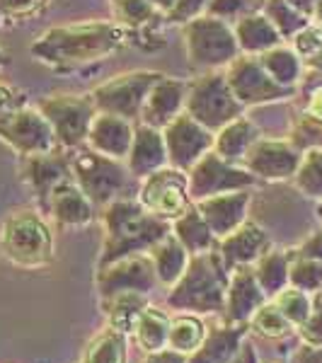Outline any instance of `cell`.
<instances>
[{
  "mask_svg": "<svg viewBox=\"0 0 322 363\" xmlns=\"http://www.w3.org/2000/svg\"><path fill=\"white\" fill-rule=\"evenodd\" d=\"M172 235L182 242V247L189 255L218 250V238L213 235V230L209 228L206 218L196 208V203H191L177 220H172Z\"/></svg>",
  "mask_w": 322,
  "mask_h": 363,
  "instance_id": "obj_28",
  "label": "cell"
},
{
  "mask_svg": "<svg viewBox=\"0 0 322 363\" xmlns=\"http://www.w3.org/2000/svg\"><path fill=\"white\" fill-rule=\"evenodd\" d=\"M306 114H308V116H313V119L322 121V83H320V85H315L313 90H310Z\"/></svg>",
  "mask_w": 322,
  "mask_h": 363,
  "instance_id": "obj_51",
  "label": "cell"
},
{
  "mask_svg": "<svg viewBox=\"0 0 322 363\" xmlns=\"http://www.w3.org/2000/svg\"><path fill=\"white\" fill-rule=\"evenodd\" d=\"M233 32H235L240 51L250 56H262L274 46H281V39H284L265 13H250L240 17Z\"/></svg>",
  "mask_w": 322,
  "mask_h": 363,
  "instance_id": "obj_26",
  "label": "cell"
},
{
  "mask_svg": "<svg viewBox=\"0 0 322 363\" xmlns=\"http://www.w3.org/2000/svg\"><path fill=\"white\" fill-rule=\"evenodd\" d=\"M104 245L97 267H107L126 255L148 252L155 242L172 233V223L148 213L138 199H116L102 208Z\"/></svg>",
  "mask_w": 322,
  "mask_h": 363,
  "instance_id": "obj_2",
  "label": "cell"
},
{
  "mask_svg": "<svg viewBox=\"0 0 322 363\" xmlns=\"http://www.w3.org/2000/svg\"><path fill=\"white\" fill-rule=\"evenodd\" d=\"M291 262H294V250H269L255 264V277L267 298H274L289 286Z\"/></svg>",
  "mask_w": 322,
  "mask_h": 363,
  "instance_id": "obj_33",
  "label": "cell"
},
{
  "mask_svg": "<svg viewBox=\"0 0 322 363\" xmlns=\"http://www.w3.org/2000/svg\"><path fill=\"white\" fill-rule=\"evenodd\" d=\"M99 306H102V313L112 330L121 332V335H126V337H133L140 315H143V310L150 306V296L133 294L131 291V294H119L112 298H104V301H99Z\"/></svg>",
  "mask_w": 322,
  "mask_h": 363,
  "instance_id": "obj_27",
  "label": "cell"
},
{
  "mask_svg": "<svg viewBox=\"0 0 322 363\" xmlns=\"http://www.w3.org/2000/svg\"><path fill=\"white\" fill-rule=\"evenodd\" d=\"M269 301L262 291L260 281L255 277V267H240L231 272V284H228L226 310L221 320L231 325H248L250 318Z\"/></svg>",
  "mask_w": 322,
  "mask_h": 363,
  "instance_id": "obj_18",
  "label": "cell"
},
{
  "mask_svg": "<svg viewBox=\"0 0 322 363\" xmlns=\"http://www.w3.org/2000/svg\"><path fill=\"white\" fill-rule=\"evenodd\" d=\"M162 136H165L167 162L172 167L184 169V172H189L204 155L213 150V140H216L213 131L201 126L187 112L179 114L174 121H170L162 128Z\"/></svg>",
  "mask_w": 322,
  "mask_h": 363,
  "instance_id": "obj_15",
  "label": "cell"
},
{
  "mask_svg": "<svg viewBox=\"0 0 322 363\" xmlns=\"http://www.w3.org/2000/svg\"><path fill=\"white\" fill-rule=\"evenodd\" d=\"M286 3H289L291 8H296L298 13H303L306 17H313V13H315V5H318V0H286Z\"/></svg>",
  "mask_w": 322,
  "mask_h": 363,
  "instance_id": "obj_53",
  "label": "cell"
},
{
  "mask_svg": "<svg viewBox=\"0 0 322 363\" xmlns=\"http://www.w3.org/2000/svg\"><path fill=\"white\" fill-rule=\"evenodd\" d=\"M170 320H172V315L160 306H153V303L143 310L136 332H133V342L143 354H155V351L167 349Z\"/></svg>",
  "mask_w": 322,
  "mask_h": 363,
  "instance_id": "obj_31",
  "label": "cell"
},
{
  "mask_svg": "<svg viewBox=\"0 0 322 363\" xmlns=\"http://www.w3.org/2000/svg\"><path fill=\"white\" fill-rule=\"evenodd\" d=\"M250 337V325H231L221 320L213 322L194 354L187 356V363H231Z\"/></svg>",
  "mask_w": 322,
  "mask_h": 363,
  "instance_id": "obj_22",
  "label": "cell"
},
{
  "mask_svg": "<svg viewBox=\"0 0 322 363\" xmlns=\"http://www.w3.org/2000/svg\"><path fill=\"white\" fill-rule=\"evenodd\" d=\"M133 131H136L133 121L124 119V116L97 112L95 121L90 126V133H87V145L92 150H97V153L126 162L133 143Z\"/></svg>",
  "mask_w": 322,
  "mask_h": 363,
  "instance_id": "obj_23",
  "label": "cell"
},
{
  "mask_svg": "<svg viewBox=\"0 0 322 363\" xmlns=\"http://www.w3.org/2000/svg\"><path fill=\"white\" fill-rule=\"evenodd\" d=\"M308 66H313V68H318V70H322V54H318V56H313V58H308Z\"/></svg>",
  "mask_w": 322,
  "mask_h": 363,
  "instance_id": "obj_55",
  "label": "cell"
},
{
  "mask_svg": "<svg viewBox=\"0 0 322 363\" xmlns=\"http://www.w3.org/2000/svg\"><path fill=\"white\" fill-rule=\"evenodd\" d=\"M211 0H174V5L167 13V22H174V25H187V22L196 20L209 10Z\"/></svg>",
  "mask_w": 322,
  "mask_h": 363,
  "instance_id": "obj_45",
  "label": "cell"
},
{
  "mask_svg": "<svg viewBox=\"0 0 322 363\" xmlns=\"http://www.w3.org/2000/svg\"><path fill=\"white\" fill-rule=\"evenodd\" d=\"M128 37L131 32L119 22L63 25L44 32L29 46V54L34 56V61L51 68H78L116 54L121 46H126Z\"/></svg>",
  "mask_w": 322,
  "mask_h": 363,
  "instance_id": "obj_1",
  "label": "cell"
},
{
  "mask_svg": "<svg viewBox=\"0 0 322 363\" xmlns=\"http://www.w3.org/2000/svg\"><path fill=\"white\" fill-rule=\"evenodd\" d=\"M252 13V0H211L206 15L218 20H240V17Z\"/></svg>",
  "mask_w": 322,
  "mask_h": 363,
  "instance_id": "obj_43",
  "label": "cell"
},
{
  "mask_svg": "<svg viewBox=\"0 0 322 363\" xmlns=\"http://www.w3.org/2000/svg\"><path fill=\"white\" fill-rule=\"evenodd\" d=\"M0 252L20 269H44L54 262V233L42 211H13L0 225Z\"/></svg>",
  "mask_w": 322,
  "mask_h": 363,
  "instance_id": "obj_4",
  "label": "cell"
},
{
  "mask_svg": "<svg viewBox=\"0 0 322 363\" xmlns=\"http://www.w3.org/2000/svg\"><path fill=\"white\" fill-rule=\"evenodd\" d=\"M148 257L153 259V267H155V274H157L160 286L170 289V286L177 284V279L184 274L191 255L182 247V242L170 233V235H165L160 242H155L153 247L148 250Z\"/></svg>",
  "mask_w": 322,
  "mask_h": 363,
  "instance_id": "obj_29",
  "label": "cell"
},
{
  "mask_svg": "<svg viewBox=\"0 0 322 363\" xmlns=\"http://www.w3.org/2000/svg\"><path fill=\"white\" fill-rule=\"evenodd\" d=\"M313 17H315V22H320V25H322V0H318V5H315Z\"/></svg>",
  "mask_w": 322,
  "mask_h": 363,
  "instance_id": "obj_56",
  "label": "cell"
},
{
  "mask_svg": "<svg viewBox=\"0 0 322 363\" xmlns=\"http://www.w3.org/2000/svg\"><path fill=\"white\" fill-rule=\"evenodd\" d=\"M260 138L255 124L245 116L231 121L228 126H223L221 131H216V140H213V153H218L223 160L233 162V165H240L243 162L245 153L250 150V145Z\"/></svg>",
  "mask_w": 322,
  "mask_h": 363,
  "instance_id": "obj_30",
  "label": "cell"
},
{
  "mask_svg": "<svg viewBox=\"0 0 322 363\" xmlns=\"http://www.w3.org/2000/svg\"><path fill=\"white\" fill-rule=\"evenodd\" d=\"M3 66H5V51L0 49V68H3Z\"/></svg>",
  "mask_w": 322,
  "mask_h": 363,
  "instance_id": "obj_57",
  "label": "cell"
},
{
  "mask_svg": "<svg viewBox=\"0 0 322 363\" xmlns=\"http://www.w3.org/2000/svg\"><path fill=\"white\" fill-rule=\"evenodd\" d=\"M95 286L99 301H104V298L131 294V291L150 296L160 286V281H157L153 259L148 257V252H136V255H126L107 267H97Z\"/></svg>",
  "mask_w": 322,
  "mask_h": 363,
  "instance_id": "obj_11",
  "label": "cell"
},
{
  "mask_svg": "<svg viewBox=\"0 0 322 363\" xmlns=\"http://www.w3.org/2000/svg\"><path fill=\"white\" fill-rule=\"evenodd\" d=\"M22 179L27 182V186L32 189V194L37 196L39 211L46 213L49 199H51V194H54L56 186H61L63 182L73 179L70 157L63 155L61 148L51 150V153L22 157Z\"/></svg>",
  "mask_w": 322,
  "mask_h": 363,
  "instance_id": "obj_17",
  "label": "cell"
},
{
  "mask_svg": "<svg viewBox=\"0 0 322 363\" xmlns=\"http://www.w3.org/2000/svg\"><path fill=\"white\" fill-rule=\"evenodd\" d=\"M291 143H294L301 153H308V150H313V148H322V121L303 114L301 121H298L294 128Z\"/></svg>",
  "mask_w": 322,
  "mask_h": 363,
  "instance_id": "obj_42",
  "label": "cell"
},
{
  "mask_svg": "<svg viewBox=\"0 0 322 363\" xmlns=\"http://www.w3.org/2000/svg\"><path fill=\"white\" fill-rule=\"evenodd\" d=\"M184 112L216 133L231 121L240 119L245 112V104L233 95L226 73L209 70L189 83Z\"/></svg>",
  "mask_w": 322,
  "mask_h": 363,
  "instance_id": "obj_6",
  "label": "cell"
},
{
  "mask_svg": "<svg viewBox=\"0 0 322 363\" xmlns=\"http://www.w3.org/2000/svg\"><path fill=\"white\" fill-rule=\"evenodd\" d=\"M0 140L22 157L58 150L56 133L39 109L20 107L0 114Z\"/></svg>",
  "mask_w": 322,
  "mask_h": 363,
  "instance_id": "obj_12",
  "label": "cell"
},
{
  "mask_svg": "<svg viewBox=\"0 0 322 363\" xmlns=\"http://www.w3.org/2000/svg\"><path fill=\"white\" fill-rule=\"evenodd\" d=\"M70 167H73L75 184L99 208L109 206L116 199H124L128 182L133 179L124 160H114V157L97 153L87 143L75 148V155L70 157Z\"/></svg>",
  "mask_w": 322,
  "mask_h": 363,
  "instance_id": "obj_5",
  "label": "cell"
},
{
  "mask_svg": "<svg viewBox=\"0 0 322 363\" xmlns=\"http://www.w3.org/2000/svg\"><path fill=\"white\" fill-rule=\"evenodd\" d=\"M184 44L189 66L196 70L228 68L240 56L235 32L226 20L201 15L184 25Z\"/></svg>",
  "mask_w": 322,
  "mask_h": 363,
  "instance_id": "obj_7",
  "label": "cell"
},
{
  "mask_svg": "<svg viewBox=\"0 0 322 363\" xmlns=\"http://www.w3.org/2000/svg\"><path fill=\"white\" fill-rule=\"evenodd\" d=\"M143 363H187V356L172 349H162L155 351V354H145Z\"/></svg>",
  "mask_w": 322,
  "mask_h": 363,
  "instance_id": "obj_50",
  "label": "cell"
},
{
  "mask_svg": "<svg viewBox=\"0 0 322 363\" xmlns=\"http://www.w3.org/2000/svg\"><path fill=\"white\" fill-rule=\"evenodd\" d=\"M301 160H303V153L291 140L257 138L255 143L250 145L248 153H245L240 165L245 169H250L257 179L281 182V179L294 177Z\"/></svg>",
  "mask_w": 322,
  "mask_h": 363,
  "instance_id": "obj_16",
  "label": "cell"
},
{
  "mask_svg": "<svg viewBox=\"0 0 322 363\" xmlns=\"http://www.w3.org/2000/svg\"><path fill=\"white\" fill-rule=\"evenodd\" d=\"M289 363H322V344L301 342L291 354Z\"/></svg>",
  "mask_w": 322,
  "mask_h": 363,
  "instance_id": "obj_47",
  "label": "cell"
},
{
  "mask_svg": "<svg viewBox=\"0 0 322 363\" xmlns=\"http://www.w3.org/2000/svg\"><path fill=\"white\" fill-rule=\"evenodd\" d=\"M37 109L54 128L61 148L75 150L87 143V133L97 116L92 95H51L44 97Z\"/></svg>",
  "mask_w": 322,
  "mask_h": 363,
  "instance_id": "obj_8",
  "label": "cell"
},
{
  "mask_svg": "<svg viewBox=\"0 0 322 363\" xmlns=\"http://www.w3.org/2000/svg\"><path fill=\"white\" fill-rule=\"evenodd\" d=\"M112 3L116 17H119V25L126 27L131 32V37L153 27L157 13H160L150 0H112Z\"/></svg>",
  "mask_w": 322,
  "mask_h": 363,
  "instance_id": "obj_36",
  "label": "cell"
},
{
  "mask_svg": "<svg viewBox=\"0 0 322 363\" xmlns=\"http://www.w3.org/2000/svg\"><path fill=\"white\" fill-rule=\"evenodd\" d=\"M231 363H260V359H257V351H255V344L250 342V337L245 339V344H243V349H240V354Z\"/></svg>",
  "mask_w": 322,
  "mask_h": 363,
  "instance_id": "obj_52",
  "label": "cell"
},
{
  "mask_svg": "<svg viewBox=\"0 0 322 363\" xmlns=\"http://www.w3.org/2000/svg\"><path fill=\"white\" fill-rule=\"evenodd\" d=\"M289 286L306 291L310 296L318 294L322 289V262L298 257L294 252V262H291V272H289Z\"/></svg>",
  "mask_w": 322,
  "mask_h": 363,
  "instance_id": "obj_41",
  "label": "cell"
},
{
  "mask_svg": "<svg viewBox=\"0 0 322 363\" xmlns=\"http://www.w3.org/2000/svg\"><path fill=\"white\" fill-rule=\"evenodd\" d=\"M269 250H272V240L265 233V228H260L255 220H245L238 230L218 240L221 259L228 267V272L240 267H255Z\"/></svg>",
  "mask_w": 322,
  "mask_h": 363,
  "instance_id": "obj_19",
  "label": "cell"
},
{
  "mask_svg": "<svg viewBox=\"0 0 322 363\" xmlns=\"http://www.w3.org/2000/svg\"><path fill=\"white\" fill-rule=\"evenodd\" d=\"M260 63L284 87H296L298 78H301V56L286 46H274V49L265 51L260 56Z\"/></svg>",
  "mask_w": 322,
  "mask_h": 363,
  "instance_id": "obj_35",
  "label": "cell"
},
{
  "mask_svg": "<svg viewBox=\"0 0 322 363\" xmlns=\"http://www.w3.org/2000/svg\"><path fill=\"white\" fill-rule=\"evenodd\" d=\"M269 301L277 303V308L284 313V318L296 327V332H298V327L306 325V320L310 318V310H313V296L301 289H294V286H286L281 294L269 298Z\"/></svg>",
  "mask_w": 322,
  "mask_h": 363,
  "instance_id": "obj_38",
  "label": "cell"
},
{
  "mask_svg": "<svg viewBox=\"0 0 322 363\" xmlns=\"http://www.w3.org/2000/svg\"><path fill=\"white\" fill-rule=\"evenodd\" d=\"M150 3H153L155 5V8L157 10H160V13H170V8H172V5H174V0H150Z\"/></svg>",
  "mask_w": 322,
  "mask_h": 363,
  "instance_id": "obj_54",
  "label": "cell"
},
{
  "mask_svg": "<svg viewBox=\"0 0 322 363\" xmlns=\"http://www.w3.org/2000/svg\"><path fill=\"white\" fill-rule=\"evenodd\" d=\"M209 325L201 315L194 313H174L170 320V337H167V349L179 351V354L189 356L201 347V342L206 339Z\"/></svg>",
  "mask_w": 322,
  "mask_h": 363,
  "instance_id": "obj_32",
  "label": "cell"
},
{
  "mask_svg": "<svg viewBox=\"0 0 322 363\" xmlns=\"http://www.w3.org/2000/svg\"><path fill=\"white\" fill-rule=\"evenodd\" d=\"M277 363H281V361H277Z\"/></svg>",
  "mask_w": 322,
  "mask_h": 363,
  "instance_id": "obj_59",
  "label": "cell"
},
{
  "mask_svg": "<svg viewBox=\"0 0 322 363\" xmlns=\"http://www.w3.org/2000/svg\"><path fill=\"white\" fill-rule=\"evenodd\" d=\"M138 203L148 213L162 220H177L191 206L189 199V174L179 167L165 165L143 179L138 191Z\"/></svg>",
  "mask_w": 322,
  "mask_h": 363,
  "instance_id": "obj_10",
  "label": "cell"
},
{
  "mask_svg": "<svg viewBox=\"0 0 322 363\" xmlns=\"http://www.w3.org/2000/svg\"><path fill=\"white\" fill-rule=\"evenodd\" d=\"M187 92H189V83H182V80H177V78L162 75L153 85V90L148 92V97H145V104H143V109H140L138 121L162 131L170 121H174L184 112Z\"/></svg>",
  "mask_w": 322,
  "mask_h": 363,
  "instance_id": "obj_20",
  "label": "cell"
},
{
  "mask_svg": "<svg viewBox=\"0 0 322 363\" xmlns=\"http://www.w3.org/2000/svg\"><path fill=\"white\" fill-rule=\"evenodd\" d=\"M160 78L162 73H150V70H131V73H121L116 78H109L107 83L97 85L92 90L97 112L124 116L128 121H138L145 97H148V92L153 90V85Z\"/></svg>",
  "mask_w": 322,
  "mask_h": 363,
  "instance_id": "obj_9",
  "label": "cell"
},
{
  "mask_svg": "<svg viewBox=\"0 0 322 363\" xmlns=\"http://www.w3.org/2000/svg\"><path fill=\"white\" fill-rule=\"evenodd\" d=\"M250 199H252L250 196V189L226 191V194H216V196L196 201V208L201 211V216L206 218L213 235L218 240H223L226 235H231L233 230H238V228L248 220Z\"/></svg>",
  "mask_w": 322,
  "mask_h": 363,
  "instance_id": "obj_21",
  "label": "cell"
},
{
  "mask_svg": "<svg viewBox=\"0 0 322 363\" xmlns=\"http://www.w3.org/2000/svg\"><path fill=\"white\" fill-rule=\"evenodd\" d=\"M294 182L301 194L322 201V148H313L303 155L301 165L294 174Z\"/></svg>",
  "mask_w": 322,
  "mask_h": 363,
  "instance_id": "obj_39",
  "label": "cell"
},
{
  "mask_svg": "<svg viewBox=\"0 0 322 363\" xmlns=\"http://www.w3.org/2000/svg\"><path fill=\"white\" fill-rule=\"evenodd\" d=\"M170 165L167 162V148H165V136L160 128L138 124L133 131V143L126 157V167L131 172L133 179H145L148 174H153L155 169Z\"/></svg>",
  "mask_w": 322,
  "mask_h": 363,
  "instance_id": "obj_24",
  "label": "cell"
},
{
  "mask_svg": "<svg viewBox=\"0 0 322 363\" xmlns=\"http://www.w3.org/2000/svg\"><path fill=\"white\" fill-rule=\"evenodd\" d=\"M80 363H128V337L107 325L85 344Z\"/></svg>",
  "mask_w": 322,
  "mask_h": 363,
  "instance_id": "obj_34",
  "label": "cell"
},
{
  "mask_svg": "<svg viewBox=\"0 0 322 363\" xmlns=\"http://www.w3.org/2000/svg\"><path fill=\"white\" fill-rule=\"evenodd\" d=\"M228 284L231 272L221 259L218 250L191 255L184 274L177 279V284L170 286L167 308L174 313H194V315H216L221 318L226 310Z\"/></svg>",
  "mask_w": 322,
  "mask_h": 363,
  "instance_id": "obj_3",
  "label": "cell"
},
{
  "mask_svg": "<svg viewBox=\"0 0 322 363\" xmlns=\"http://www.w3.org/2000/svg\"><path fill=\"white\" fill-rule=\"evenodd\" d=\"M250 332L265 337V339H286L296 332V327L284 318V313L277 308L274 301H267L257 313L250 318Z\"/></svg>",
  "mask_w": 322,
  "mask_h": 363,
  "instance_id": "obj_37",
  "label": "cell"
},
{
  "mask_svg": "<svg viewBox=\"0 0 322 363\" xmlns=\"http://www.w3.org/2000/svg\"><path fill=\"white\" fill-rule=\"evenodd\" d=\"M298 337L306 344H322V289L313 294V310L306 325L298 327Z\"/></svg>",
  "mask_w": 322,
  "mask_h": 363,
  "instance_id": "obj_44",
  "label": "cell"
},
{
  "mask_svg": "<svg viewBox=\"0 0 322 363\" xmlns=\"http://www.w3.org/2000/svg\"><path fill=\"white\" fill-rule=\"evenodd\" d=\"M265 15L272 20V25L279 29L281 37H296L298 32H303L310 20L303 13H298L296 8H291L286 0H267L265 3Z\"/></svg>",
  "mask_w": 322,
  "mask_h": 363,
  "instance_id": "obj_40",
  "label": "cell"
},
{
  "mask_svg": "<svg viewBox=\"0 0 322 363\" xmlns=\"http://www.w3.org/2000/svg\"><path fill=\"white\" fill-rule=\"evenodd\" d=\"M320 223H322V201H320Z\"/></svg>",
  "mask_w": 322,
  "mask_h": 363,
  "instance_id": "obj_58",
  "label": "cell"
},
{
  "mask_svg": "<svg viewBox=\"0 0 322 363\" xmlns=\"http://www.w3.org/2000/svg\"><path fill=\"white\" fill-rule=\"evenodd\" d=\"M46 213L61 228H83L95 220V203L83 194L75 179H68L54 189Z\"/></svg>",
  "mask_w": 322,
  "mask_h": 363,
  "instance_id": "obj_25",
  "label": "cell"
},
{
  "mask_svg": "<svg viewBox=\"0 0 322 363\" xmlns=\"http://www.w3.org/2000/svg\"><path fill=\"white\" fill-rule=\"evenodd\" d=\"M25 107V99H22L13 87L8 85H0V114L5 112H13V109Z\"/></svg>",
  "mask_w": 322,
  "mask_h": 363,
  "instance_id": "obj_49",
  "label": "cell"
},
{
  "mask_svg": "<svg viewBox=\"0 0 322 363\" xmlns=\"http://www.w3.org/2000/svg\"><path fill=\"white\" fill-rule=\"evenodd\" d=\"M226 78H228V85H231L233 95H235L245 107L279 102V99H286L296 92V87L279 85L260 63V56H250V54L238 56L235 61L228 66Z\"/></svg>",
  "mask_w": 322,
  "mask_h": 363,
  "instance_id": "obj_14",
  "label": "cell"
},
{
  "mask_svg": "<svg viewBox=\"0 0 322 363\" xmlns=\"http://www.w3.org/2000/svg\"><path fill=\"white\" fill-rule=\"evenodd\" d=\"M51 0H0V17L8 20H25V17L39 13Z\"/></svg>",
  "mask_w": 322,
  "mask_h": 363,
  "instance_id": "obj_46",
  "label": "cell"
},
{
  "mask_svg": "<svg viewBox=\"0 0 322 363\" xmlns=\"http://www.w3.org/2000/svg\"><path fill=\"white\" fill-rule=\"evenodd\" d=\"M187 174H189L191 203L216 194H226V191L250 189L257 184V177L250 169H245L243 165H233L213 150L204 155Z\"/></svg>",
  "mask_w": 322,
  "mask_h": 363,
  "instance_id": "obj_13",
  "label": "cell"
},
{
  "mask_svg": "<svg viewBox=\"0 0 322 363\" xmlns=\"http://www.w3.org/2000/svg\"><path fill=\"white\" fill-rule=\"evenodd\" d=\"M294 252L298 257H308V259H320L322 262V230L313 233V235H310L306 242Z\"/></svg>",
  "mask_w": 322,
  "mask_h": 363,
  "instance_id": "obj_48",
  "label": "cell"
}]
</instances>
